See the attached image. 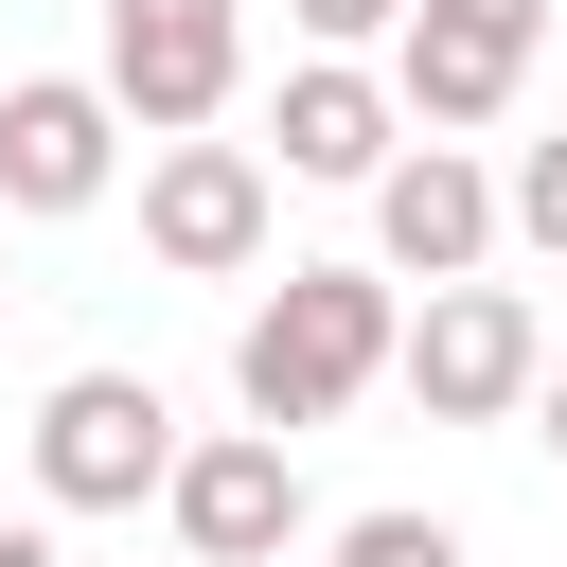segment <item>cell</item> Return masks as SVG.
<instances>
[{
  "label": "cell",
  "mask_w": 567,
  "mask_h": 567,
  "mask_svg": "<svg viewBox=\"0 0 567 567\" xmlns=\"http://www.w3.org/2000/svg\"><path fill=\"white\" fill-rule=\"evenodd\" d=\"M284 18H301V53H372V35L408 18V0H284Z\"/></svg>",
  "instance_id": "cell-13"
},
{
  "label": "cell",
  "mask_w": 567,
  "mask_h": 567,
  "mask_svg": "<svg viewBox=\"0 0 567 567\" xmlns=\"http://www.w3.org/2000/svg\"><path fill=\"white\" fill-rule=\"evenodd\" d=\"M354 195H372V266H390V284H461V266H496V159H478V142L408 124Z\"/></svg>",
  "instance_id": "cell-8"
},
{
  "label": "cell",
  "mask_w": 567,
  "mask_h": 567,
  "mask_svg": "<svg viewBox=\"0 0 567 567\" xmlns=\"http://www.w3.org/2000/svg\"><path fill=\"white\" fill-rule=\"evenodd\" d=\"M142 142H177V124H213L230 89H248V0H106V71H89Z\"/></svg>",
  "instance_id": "cell-7"
},
{
  "label": "cell",
  "mask_w": 567,
  "mask_h": 567,
  "mask_svg": "<svg viewBox=\"0 0 567 567\" xmlns=\"http://www.w3.org/2000/svg\"><path fill=\"white\" fill-rule=\"evenodd\" d=\"M0 567H71V549H53V514H0Z\"/></svg>",
  "instance_id": "cell-14"
},
{
  "label": "cell",
  "mask_w": 567,
  "mask_h": 567,
  "mask_svg": "<svg viewBox=\"0 0 567 567\" xmlns=\"http://www.w3.org/2000/svg\"><path fill=\"white\" fill-rule=\"evenodd\" d=\"M124 177V106L89 71H18L0 89V213H89Z\"/></svg>",
  "instance_id": "cell-9"
},
{
  "label": "cell",
  "mask_w": 567,
  "mask_h": 567,
  "mask_svg": "<svg viewBox=\"0 0 567 567\" xmlns=\"http://www.w3.org/2000/svg\"><path fill=\"white\" fill-rule=\"evenodd\" d=\"M159 514H177V549H195V567H284V549L319 532V496H301V443H284V425H213V443H177V461H159Z\"/></svg>",
  "instance_id": "cell-5"
},
{
  "label": "cell",
  "mask_w": 567,
  "mask_h": 567,
  "mask_svg": "<svg viewBox=\"0 0 567 567\" xmlns=\"http://www.w3.org/2000/svg\"><path fill=\"white\" fill-rule=\"evenodd\" d=\"M159 461H177L159 372H53L35 390V514H142Z\"/></svg>",
  "instance_id": "cell-3"
},
{
  "label": "cell",
  "mask_w": 567,
  "mask_h": 567,
  "mask_svg": "<svg viewBox=\"0 0 567 567\" xmlns=\"http://www.w3.org/2000/svg\"><path fill=\"white\" fill-rule=\"evenodd\" d=\"M337 567H461L443 514H337Z\"/></svg>",
  "instance_id": "cell-12"
},
{
  "label": "cell",
  "mask_w": 567,
  "mask_h": 567,
  "mask_svg": "<svg viewBox=\"0 0 567 567\" xmlns=\"http://www.w3.org/2000/svg\"><path fill=\"white\" fill-rule=\"evenodd\" d=\"M532 443H549V461H567V354H549V372H532Z\"/></svg>",
  "instance_id": "cell-15"
},
{
  "label": "cell",
  "mask_w": 567,
  "mask_h": 567,
  "mask_svg": "<svg viewBox=\"0 0 567 567\" xmlns=\"http://www.w3.org/2000/svg\"><path fill=\"white\" fill-rule=\"evenodd\" d=\"M390 142H408V106H390V71H372V53H301V71H284V106H266V177H337V195H354Z\"/></svg>",
  "instance_id": "cell-10"
},
{
  "label": "cell",
  "mask_w": 567,
  "mask_h": 567,
  "mask_svg": "<svg viewBox=\"0 0 567 567\" xmlns=\"http://www.w3.org/2000/svg\"><path fill=\"white\" fill-rule=\"evenodd\" d=\"M532 53H549V0H408L390 18V106L443 124V142H478L532 89Z\"/></svg>",
  "instance_id": "cell-6"
},
{
  "label": "cell",
  "mask_w": 567,
  "mask_h": 567,
  "mask_svg": "<svg viewBox=\"0 0 567 567\" xmlns=\"http://www.w3.org/2000/svg\"><path fill=\"white\" fill-rule=\"evenodd\" d=\"M266 230H284V177H266V142H213V124H177V142L142 159V248H159L177 284H248V266H266Z\"/></svg>",
  "instance_id": "cell-4"
},
{
  "label": "cell",
  "mask_w": 567,
  "mask_h": 567,
  "mask_svg": "<svg viewBox=\"0 0 567 567\" xmlns=\"http://www.w3.org/2000/svg\"><path fill=\"white\" fill-rule=\"evenodd\" d=\"M532 372H549V319L514 301V284H425V319H390V390L425 408V425H514L532 408Z\"/></svg>",
  "instance_id": "cell-2"
},
{
  "label": "cell",
  "mask_w": 567,
  "mask_h": 567,
  "mask_svg": "<svg viewBox=\"0 0 567 567\" xmlns=\"http://www.w3.org/2000/svg\"><path fill=\"white\" fill-rule=\"evenodd\" d=\"M496 248L567 266V124H549V142H514V177H496Z\"/></svg>",
  "instance_id": "cell-11"
},
{
  "label": "cell",
  "mask_w": 567,
  "mask_h": 567,
  "mask_svg": "<svg viewBox=\"0 0 567 567\" xmlns=\"http://www.w3.org/2000/svg\"><path fill=\"white\" fill-rule=\"evenodd\" d=\"M390 266H284L266 301H248V337H230V408L248 425H337L354 390H390Z\"/></svg>",
  "instance_id": "cell-1"
}]
</instances>
